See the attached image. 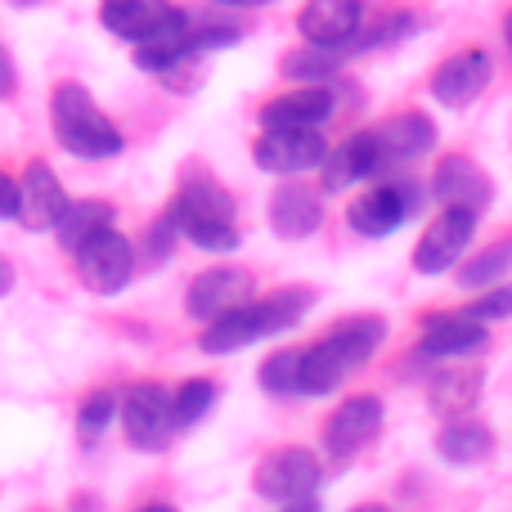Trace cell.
<instances>
[{"label": "cell", "mask_w": 512, "mask_h": 512, "mask_svg": "<svg viewBox=\"0 0 512 512\" xmlns=\"http://www.w3.org/2000/svg\"><path fill=\"white\" fill-rule=\"evenodd\" d=\"M387 337V319L382 315H360L337 324L328 337H319L310 351H301L297 360V396H328L346 373H355L360 364L373 360V351Z\"/></svg>", "instance_id": "cell-1"}, {"label": "cell", "mask_w": 512, "mask_h": 512, "mask_svg": "<svg viewBox=\"0 0 512 512\" xmlns=\"http://www.w3.org/2000/svg\"><path fill=\"white\" fill-rule=\"evenodd\" d=\"M310 301H315V292H306V288L270 292L265 301H239V306L221 310L216 319H207L203 351L207 355H230V351H243V346L261 342V337L283 333V328L301 324V315H306Z\"/></svg>", "instance_id": "cell-2"}, {"label": "cell", "mask_w": 512, "mask_h": 512, "mask_svg": "<svg viewBox=\"0 0 512 512\" xmlns=\"http://www.w3.org/2000/svg\"><path fill=\"white\" fill-rule=\"evenodd\" d=\"M171 225L203 252H234L239 225H234V198L212 176H189L171 203Z\"/></svg>", "instance_id": "cell-3"}, {"label": "cell", "mask_w": 512, "mask_h": 512, "mask_svg": "<svg viewBox=\"0 0 512 512\" xmlns=\"http://www.w3.org/2000/svg\"><path fill=\"white\" fill-rule=\"evenodd\" d=\"M50 113H54V140L68 153H77V158H113V153H122V131L99 113L86 86L63 81L54 90Z\"/></svg>", "instance_id": "cell-4"}, {"label": "cell", "mask_w": 512, "mask_h": 512, "mask_svg": "<svg viewBox=\"0 0 512 512\" xmlns=\"http://www.w3.org/2000/svg\"><path fill=\"white\" fill-rule=\"evenodd\" d=\"M256 495L265 504H279V508H319V486H324V468L310 450H274L256 463V477H252Z\"/></svg>", "instance_id": "cell-5"}, {"label": "cell", "mask_w": 512, "mask_h": 512, "mask_svg": "<svg viewBox=\"0 0 512 512\" xmlns=\"http://www.w3.org/2000/svg\"><path fill=\"white\" fill-rule=\"evenodd\" d=\"M72 252H77V274H81V283H86L90 292H104V297L122 292L126 283H131V274H135V252H131V243H126L122 234L113 230V225L95 230L90 239H81Z\"/></svg>", "instance_id": "cell-6"}, {"label": "cell", "mask_w": 512, "mask_h": 512, "mask_svg": "<svg viewBox=\"0 0 512 512\" xmlns=\"http://www.w3.org/2000/svg\"><path fill=\"white\" fill-rule=\"evenodd\" d=\"M418 207H423V189H418L414 180H391V185H378L355 198V203L346 207V221H351V230L364 234V239H382V234L400 230Z\"/></svg>", "instance_id": "cell-7"}, {"label": "cell", "mask_w": 512, "mask_h": 512, "mask_svg": "<svg viewBox=\"0 0 512 512\" xmlns=\"http://www.w3.org/2000/svg\"><path fill=\"white\" fill-rule=\"evenodd\" d=\"M99 23L108 27L122 41H158V36H171L189 23L185 9H176L171 0H104L99 5Z\"/></svg>", "instance_id": "cell-8"}, {"label": "cell", "mask_w": 512, "mask_h": 512, "mask_svg": "<svg viewBox=\"0 0 512 512\" xmlns=\"http://www.w3.org/2000/svg\"><path fill=\"white\" fill-rule=\"evenodd\" d=\"M328 153L324 135L315 126H265V135L256 140L252 158L261 171H274V176H297V171L319 167Z\"/></svg>", "instance_id": "cell-9"}, {"label": "cell", "mask_w": 512, "mask_h": 512, "mask_svg": "<svg viewBox=\"0 0 512 512\" xmlns=\"http://www.w3.org/2000/svg\"><path fill=\"white\" fill-rule=\"evenodd\" d=\"M122 427L126 441L135 450H162L176 432V409H171V391H162L158 382H140L126 391L122 400Z\"/></svg>", "instance_id": "cell-10"}, {"label": "cell", "mask_w": 512, "mask_h": 512, "mask_svg": "<svg viewBox=\"0 0 512 512\" xmlns=\"http://www.w3.org/2000/svg\"><path fill=\"white\" fill-rule=\"evenodd\" d=\"M477 221L481 216L468 212V207H445V212L427 225L423 239H418V252H414L418 274H445L450 270V265L463 256V248H468Z\"/></svg>", "instance_id": "cell-11"}, {"label": "cell", "mask_w": 512, "mask_h": 512, "mask_svg": "<svg viewBox=\"0 0 512 512\" xmlns=\"http://www.w3.org/2000/svg\"><path fill=\"white\" fill-rule=\"evenodd\" d=\"M301 36L310 45H328V50H346L355 45L364 27V5L360 0H310L297 18Z\"/></svg>", "instance_id": "cell-12"}, {"label": "cell", "mask_w": 512, "mask_h": 512, "mask_svg": "<svg viewBox=\"0 0 512 512\" xmlns=\"http://www.w3.org/2000/svg\"><path fill=\"white\" fill-rule=\"evenodd\" d=\"M382 432V400L378 396H351L337 405V414L324 427V445L333 459H351L360 445H369Z\"/></svg>", "instance_id": "cell-13"}, {"label": "cell", "mask_w": 512, "mask_h": 512, "mask_svg": "<svg viewBox=\"0 0 512 512\" xmlns=\"http://www.w3.org/2000/svg\"><path fill=\"white\" fill-rule=\"evenodd\" d=\"M495 77V63H490L486 50H463L454 59H445L441 68L432 72V95L441 99L445 108H468L481 90Z\"/></svg>", "instance_id": "cell-14"}, {"label": "cell", "mask_w": 512, "mask_h": 512, "mask_svg": "<svg viewBox=\"0 0 512 512\" xmlns=\"http://www.w3.org/2000/svg\"><path fill=\"white\" fill-rule=\"evenodd\" d=\"M423 355L432 360H459V355H477L486 351V319L477 315H432L423 324Z\"/></svg>", "instance_id": "cell-15"}, {"label": "cell", "mask_w": 512, "mask_h": 512, "mask_svg": "<svg viewBox=\"0 0 512 512\" xmlns=\"http://www.w3.org/2000/svg\"><path fill=\"white\" fill-rule=\"evenodd\" d=\"M63 207H68V194H63V185L54 180V171L45 167V162H32L23 185H18V221H23L27 230H54Z\"/></svg>", "instance_id": "cell-16"}, {"label": "cell", "mask_w": 512, "mask_h": 512, "mask_svg": "<svg viewBox=\"0 0 512 512\" xmlns=\"http://www.w3.org/2000/svg\"><path fill=\"white\" fill-rule=\"evenodd\" d=\"M252 297V274L248 270H203L189 288L185 306L194 319H216L221 310L239 306Z\"/></svg>", "instance_id": "cell-17"}, {"label": "cell", "mask_w": 512, "mask_h": 512, "mask_svg": "<svg viewBox=\"0 0 512 512\" xmlns=\"http://www.w3.org/2000/svg\"><path fill=\"white\" fill-rule=\"evenodd\" d=\"M324 189H351L355 180H369L373 171H382L387 162H382V153H378V144H373V135L369 131H355L351 140H342L337 144V153H324Z\"/></svg>", "instance_id": "cell-18"}, {"label": "cell", "mask_w": 512, "mask_h": 512, "mask_svg": "<svg viewBox=\"0 0 512 512\" xmlns=\"http://www.w3.org/2000/svg\"><path fill=\"white\" fill-rule=\"evenodd\" d=\"M369 135H373V144H378L382 162L391 167V162H409V158L432 149L436 126H432V117H423V113H396V117L373 126Z\"/></svg>", "instance_id": "cell-19"}, {"label": "cell", "mask_w": 512, "mask_h": 512, "mask_svg": "<svg viewBox=\"0 0 512 512\" xmlns=\"http://www.w3.org/2000/svg\"><path fill=\"white\" fill-rule=\"evenodd\" d=\"M436 198H441L445 207H468V212H486L490 207V180L481 176L477 167H472L468 158H445L441 167H436Z\"/></svg>", "instance_id": "cell-20"}, {"label": "cell", "mask_w": 512, "mask_h": 512, "mask_svg": "<svg viewBox=\"0 0 512 512\" xmlns=\"http://www.w3.org/2000/svg\"><path fill=\"white\" fill-rule=\"evenodd\" d=\"M319 221H324V207H319V198L310 194V189L283 185L279 194L270 198V225L279 239H288V243L310 239V234L319 230Z\"/></svg>", "instance_id": "cell-21"}, {"label": "cell", "mask_w": 512, "mask_h": 512, "mask_svg": "<svg viewBox=\"0 0 512 512\" xmlns=\"http://www.w3.org/2000/svg\"><path fill=\"white\" fill-rule=\"evenodd\" d=\"M337 99L324 86H301L292 95H279L261 108V126H319L328 122Z\"/></svg>", "instance_id": "cell-22"}, {"label": "cell", "mask_w": 512, "mask_h": 512, "mask_svg": "<svg viewBox=\"0 0 512 512\" xmlns=\"http://www.w3.org/2000/svg\"><path fill=\"white\" fill-rule=\"evenodd\" d=\"M436 454H441L445 463H454V468L486 463L490 454H495V432L459 414L450 427H441V436H436Z\"/></svg>", "instance_id": "cell-23"}, {"label": "cell", "mask_w": 512, "mask_h": 512, "mask_svg": "<svg viewBox=\"0 0 512 512\" xmlns=\"http://www.w3.org/2000/svg\"><path fill=\"white\" fill-rule=\"evenodd\" d=\"M481 369H445L427 382V400H432L436 414L445 418H459V414H472V405L481 400Z\"/></svg>", "instance_id": "cell-24"}, {"label": "cell", "mask_w": 512, "mask_h": 512, "mask_svg": "<svg viewBox=\"0 0 512 512\" xmlns=\"http://www.w3.org/2000/svg\"><path fill=\"white\" fill-rule=\"evenodd\" d=\"M104 225H113V207L86 198V203H68V207H63V216L54 221V230H59L63 248H77L81 239H90V234L104 230Z\"/></svg>", "instance_id": "cell-25"}, {"label": "cell", "mask_w": 512, "mask_h": 512, "mask_svg": "<svg viewBox=\"0 0 512 512\" xmlns=\"http://www.w3.org/2000/svg\"><path fill=\"white\" fill-rule=\"evenodd\" d=\"M508 270H512V243H495V248H486L463 265L459 283L463 288H486V283H495L499 274H508Z\"/></svg>", "instance_id": "cell-26"}, {"label": "cell", "mask_w": 512, "mask_h": 512, "mask_svg": "<svg viewBox=\"0 0 512 512\" xmlns=\"http://www.w3.org/2000/svg\"><path fill=\"white\" fill-rule=\"evenodd\" d=\"M212 405H216V387H212V382H207V378L185 382V387L171 396V409H176V427H194Z\"/></svg>", "instance_id": "cell-27"}, {"label": "cell", "mask_w": 512, "mask_h": 512, "mask_svg": "<svg viewBox=\"0 0 512 512\" xmlns=\"http://www.w3.org/2000/svg\"><path fill=\"white\" fill-rule=\"evenodd\" d=\"M342 68V59H337V50H328V45H315V50H297L283 59V72L288 77H301V81H319V77H333V72Z\"/></svg>", "instance_id": "cell-28"}, {"label": "cell", "mask_w": 512, "mask_h": 512, "mask_svg": "<svg viewBox=\"0 0 512 512\" xmlns=\"http://www.w3.org/2000/svg\"><path fill=\"white\" fill-rule=\"evenodd\" d=\"M113 418H117V391H95V396L81 405V418H77L81 441H99Z\"/></svg>", "instance_id": "cell-29"}, {"label": "cell", "mask_w": 512, "mask_h": 512, "mask_svg": "<svg viewBox=\"0 0 512 512\" xmlns=\"http://www.w3.org/2000/svg\"><path fill=\"white\" fill-rule=\"evenodd\" d=\"M297 360L301 351H279L261 364V387L270 396H297Z\"/></svg>", "instance_id": "cell-30"}, {"label": "cell", "mask_w": 512, "mask_h": 512, "mask_svg": "<svg viewBox=\"0 0 512 512\" xmlns=\"http://www.w3.org/2000/svg\"><path fill=\"white\" fill-rule=\"evenodd\" d=\"M468 315H477V319H508L512 315V283H504V288H490V292H481L477 301L468 306Z\"/></svg>", "instance_id": "cell-31"}, {"label": "cell", "mask_w": 512, "mask_h": 512, "mask_svg": "<svg viewBox=\"0 0 512 512\" xmlns=\"http://www.w3.org/2000/svg\"><path fill=\"white\" fill-rule=\"evenodd\" d=\"M414 23H418L414 14H391V18H382V27H373L369 36H355V41H360V50H373V45H387V41H396V36L414 32Z\"/></svg>", "instance_id": "cell-32"}, {"label": "cell", "mask_w": 512, "mask_h": 512, "mask_svg": "<svg viewBox=\"0 0 512 512\" xmlns=\"http://www.w3.org/2000/svg\"><path fill=\"white\" fill-rule=\"evenodd\" d=\"M176 225H171V216H162V221L158 225H153V230H149V256H153V261H162V256H167L171 252V243H176Z\"/></svg>", "instance_id": "cell-33"}, {"label": "cell", "mask_w": 512, "mask_h": 512, "mask_svg": "<svg viewBox=\"0 0 512 512\" xmlns=\"http://www.w3.org/2000/svg\"><path fill=\"white\" fill-rule=\"evenodd\" d=\"M9 216H18V185L0 171V221H9Z\"/></svg>", "instance_id": "cell-34"}, {"label": "cell", "mask_w": 512, "mask_h": 512, "mask_svg": "<svg viewBox=\"0 0 512 512\" xmlns=\"http://www.w3.org/2000/svg\"><path fill=\"white\" fill-rule=\"evenodd\" d=\"M9 288H14V265H9L5 256H0V297H5Z\"/></svg>", "instance_id": "cell-35"}, {"label": "cell", "mask_w": 512, "mask_h": 512, "mask_svg": "<svg viewBox=\"0 0 512 512\" xmlns=\"http://www.w3.org/2000/svg\"><path fill=\"white\" fill-rule=\"evenodd\" d=\"M221 5H234V9H252V5H270V0H221Z\"/></svg>", "instance_id": "cell-36"}, {"label": "cell", "mask_w": 512, "mask_h": 512, "mask_svg": "<svg viewBox=\"0 0 512 512\" xmlns=\"http://www.w3.org/2000/svg\"><path fill=\"white\" fill-rule=\"evenodd\" d=\"M504 41H508V50H512V9H508V18H504Z\"/></svg>", "instance_id": "cell-37"}]
</instances>
